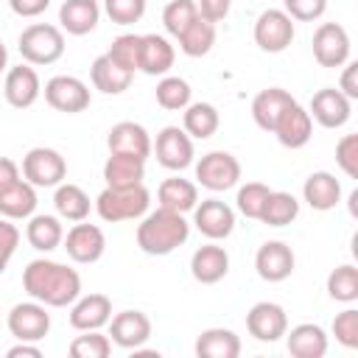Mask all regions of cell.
I'll return each mask as SVG.
<instances>
[{"instance_id": "cell-32", "label": "cell", "mask_w": 358, "mask_h": 358, "mask_svg": "<svg viewBox=\"0 0 358 358\" xmlns=\"http://www.w3.org/2000/svg\"><path fill=\"white\" fill-rule=\"evenodd\" d=\"M196 355L199 358H238L241 338L227 327H210L196 338Z\"/></svg>"}, {"instance_id": "cell-15", "label": "cell", "mask_w": 358, "mask_h": 358, "mask_svg": "<svg viewBox=\"0 0 358 358\" xmlns=\"http://www.w3.org/2000/svg\"><path fill=\"white\" fill-rule=\"evenodd\" d=\"M308 115H310V120H316L324 129H341L352 115V101L344 92H338L336 87H324L310 98Z\"/></svg>"}, {"instance_id": "cell-4", "label": "cell", "mask_w": 358, "mask_h": 358, "mask_svg": "<svg viewBox=\"0 0 358 358\" xmlns=\"http://www.w3.org/2000/svg\"><path fill=\"white\" fill-rule=\"evenodd\" d=\"M17 48L28 64H53L64 56V34L50 22H34L20 34Z\"/></svg>"}, {"instance_id": "cell-25", "label": "cell", "mask_w": 358, "mask_h": 358, "mask_svg": "<svg viewBox=\"0 0 358 358\" xmlns=\"http://www.w3.org/2000/svg\"><path fill=\"white\" fill-rule=\"evenodd\" d=\"M302 196L310 204V210L327 213V210H333L341 201V182L333 173H327V171H316V173H310L305 179Z\"/></svg>"}, {"instance_id": "cell-41", "label": "cell", "mask_w": 358, "mask_h": 358, "mask_svg": "<svg viewBox=\"0 0 358 358\" xmlns=\"http://www.w3.org/2000/svg\"><path fill=\"white\" fill-rule=\"evenodd\" d=\"M140 45H143V36H137V34H120L112 42V48L106 50V56L117 67L134 73V70H140Z\"/></svg>"}, {"instance_id": "cell-29", "label": "cell", "mask_w": 358, "mask_h": 358, "mask_svg": "<svg viewBox=\"0 0 358 358\" xmlns=\"http://www.w3.org/2000/svg\"><path fill=\"white\" fill-rule=\"evenodd\" d=\"M157 201H159V207L185 215V213H190V210L199 204V187H196L190 179L171 176V179H165V182L157 187Z\"/></svg>"}, {"instance_id": "cell-31", "label": "cell", "mask_w": 358, "mask_h": 358, "mask_svg": "<svg viewBox=\"0 0 358 358\" xmlns=\"http://www.w3.org/2000/svg\"><path fill=\"white\" fill-rule=\"evenodd\" d=\"M36 210V187L25 179L14 182L8 190L0 193V215L8 221H20V218H31Z\"/></svg>"}, {"instance_id": "cell-23", "label": "cell", "mask_w": 358, "mask_h": 358, "mask_svg": "<svg viewBox=\"0 0 358 358\" xmlns=\"http://www.w3.org/2000/svg\"><path fill=\"white\" fill-rule=\"evenodd\" d=\"M294 103V95L282 87H268V90H260L252 101V117L255 123L263 129V131H274L280 115Z\"/></svg>"}, {"instance_id": "cell-22", "label": "cell", "mask_w": 358, "mask_h": 358, "mask_svg": "<svg viewBox=\"0 0 358 358\" xmlns=\"http://www.w3.org/2000/svg\"><path fill=\"white\" fill-rule=\"evenodd\" d=\"M271 134H274V137L280 140V145H285V148H302V145H308V140H310V134H313V120H310L308 109L294 101V103L280 115V120H277V126H274Z\"/></svg>"}, {"instance_id": "cell-52", "label": "cell", "mask_w": 358, "mask_h": 358, "mask_svg": "<svg viewBox=\"0 0 358 358\" xmlns=\"http://www.w3.org/2000/svg\"><path fill=\"white\" fill-rule=\"evenodd\" d=\"M14 182H20V165L8 157H0V193L8 190Z\"/></svg>"}, {"instance_id": "cell-11", "label": "cell", "mask_w": 358, "mask_h": 358, "mask_svg": "<svg viewBox=\"0 0 358 358\" xmlns=\"http://www.w3.org/2000/svg\"><path fill=\"white\" fill-rule=\"evenodd\" d=\"M64 252L70 260L81 263V266H90V263H98L106 252V235L101 227L95 224H84V221H76V227L64 235Z\"/></svg>"}, {"instance_id": "cell-54", "label": "cell", "mask_w": 358, "mask_h": 358, "mask_svg": "<svg viewBox=\"0 0 358 358\" xmlns=\"http://www.w3.org/2000/svg\"><path fill=\"white\" fill-rule=\"evenodd\" d=\"M8 67V50H6V45L0 42V73Z\"/></svg>"}, {"instance_id": "cell-45", "label": "cell", "mask_w": 358, "mask_h": 358, "mask_svg": "<svg viewBox=\"0 0 358 358\" xmlns=\"http://www.w3.org/2000/svg\"><path fill=\"white\" fill-rule=\"evenodd\" d=\"M333 336L347 350H355L358 347V310L355 308H347V310L336 313V319H333Z\"/></svg>"}, {"instance_id": "cell-21", "label": "cell", "mask_w": 358, "mask_h": 358, "mask_svg": "<svg viewBox=\"0 0 358 358\" xmlns=\"http://www.w3.org/2000/svg\"><path fill=\"white\" fill-rule=\"evenodd\" d=\"M227 271H229V255H227V249L218 246V243H204V246H199V249L193 252V257H190V274H193V280L201 282V285H215V282H221V280L227 277Z\"/></svg>"}, {"instance_id": "cell-30", "label": "cell", "mask_w": 358, "mask_h": 358, "mask_svg": "<svg viewBox=\"0 0 358 358\" xmlns=\"http://www.w3.org/2000/svg\"><path fill=\"white\" fill-rule=\"evenodd\" d=\"M90 78H92V87L101 90L103 95H120V92L129 90L134 73L117 67V64L103 53V56H98V59L92 62V67H90Z\"/></svg>"}, {"instance_id": "cell-26", "label": "cell", "mask_w": 358, "mask_h": 358, "mask_svg": "<svg viewBox=\"0 0 358 358\" xmlns=\"http://www.w3.org/2000/svg\"><path fill=\"white\" fill-rule=\"evenodd\" d=\"M173 45L159 34H143L140 45V70L145 76H165L173 67Z\"/></svg>"}, {"instance_id": "cell-20", "label": "cell", "mask_w": 358, "mask_h": 358, "mask_svg": "<svg viewBox=\"0 0 358 358\" xmlns=\"http://www.w3.org/2000/svg\"><path fill=\"white\" fill-rule=\"evenodd\" d=\"M106 148H109V154H131V157L148 159V154H151V137H148V131L140 123L120 120V123H115L109 129Z\"/></svg>"}, {"instance_id": "cell-17", "label": "cell", "mask_w": 358, "mask_h": 358, "mask_svg": "<svg viewBox=\"0 0 358 358\" xmlns=\"http://www.w3.org/2000/svg\"><path fill=\"white\" fill-rule=\"evenodd\" d=\"M294 252L282 241H266L255 255V268L266 282H282L294 271Z\"/></svg>"}, {"instance_id": "cell-35", "label": "cell", "mask_w": 358, "mask_h": 358, "mask_svg": "<svg viewBox=\"0 0 358 358\" xmlns=\"http://www.w3.org/2000/svg\"><path fill=\"white\" fill-rule=\"evenodd\" d=\"M53 204H56L59 218H64V221H84V218L90 215V210H92V201H90V196L84 193V187L70 185V182L56 185Z\"/></svg>"}, {"instance_id": "cell-3", "label": "cell", "mask_w": 358, "mask_h": 358, "mask_svg": "<svg viewBox=\"0 0 358 358\" xmlns=\"http://www.w3.org/2000/svg\"><path fill=\"white\" fill-rule=\"evenodd\" d=\"M151 193L145 185H131V187H103L95 199V210L106 224L117 221H137L148 213Z\"/></svg>"}, {"instance_id": "cell-40", "label": "cell", "mask_w": 358, "mask_h": 358, "mask_svg": "<svg viewBox=\"0 0 358 358\" xmlns=\"http://www.w3.org/2000/svg\"><path fill=\"white\" fill-rule=\"evenodd\" d=\"M196 17H199L196 0H168V6H165V11H162V25H165V31H168L171 36L179 39V36L193 25Z\"/></svg>"}, {"instance_id": "cell-33", "label": "cell", "mask_w": 358, "mask_h": 358, "mask_svg": "<svg viewBox=\"0 0 358 358\" xmlns=\"http://www.w3.org/2000/svg\"><path fill=\"white\" fill-rule=\"evenodd\" d=\"M218 109L213 103H204V101H196V103H187L185 106V115H182V129L193 137V140H207L218 131Z\"/></svg>"}, {"instance_id": "cell-47", "label": "cell", "mask_w": 358, "mask_h": 358, "mask_svg": "<svg viewBox=\"0 0 358 358\" xmlns=\"http://www.w3.org/2000/svg\"><path fill=\"white\" fill-rule=\"evenodd\" d=\"M282 3H285L282 11L299 22H313L327 11V0H282Z\"/></svg>"}, {"instance_id": "cell-51", "label": "cell", "mask_w": 358, "mask_h": 358, "mask_svg": "<svg viewBox=\"0 0 358 358\" xmlns=\"http://www.w3.org/2000/svg\"><path fill=\"white\" fill-rule=\"evenodd\" d=\"M8 6L17 17H39L50 6V0H8Z\"/></svg>"}, {"instance_id": "cell-18", "label": "cell", "mask_w": 358, "mask_h": 358, "mask_svg": "<svg viewBox=\"0 0 358 358\" xmlns=\"http://www.w3.org/2000/svg\"><path fill=\"white\" fill-rule=\"evenodd\" d=\"M42 92V84H39V76L36 70L25 62V64H17L6 73V81H3V95L6 101L14 106V109H28L36 103Z\"/></svg>"}, {"instance_id": "cell-5", "label": "cell", "mask_w": 358, "mask_h": 358, "mask_svg": "<svg viewBox=\"0 0 358 358\" xmlns=\"http://www.w3.org/2000/svg\"><path fill=\"white\" fill-rule=\"evenodd\" d=\"M22 176L34 187H56L67 176V162L56 148L36 145L22 157Z\"/></svg>"}, {"instance_id": "cell-36", "label": "cell", "mask_w": 358, "mask_h": 358, "mask_svg": "<svg viewBox=\"0 0 358 358\" xmlns=\"http://www.w3.org/2000/svg\"><path fill=\"white\" fill-rule=\"evenodd\" d=\"M296 215H299V201L285 190H271L260 213V221L266 227H288Z\"/></svg>"}, {"instance_id": "cell-9", "label": "cell", "mask_w": 358, "mask_h": 358, "mask_svg": "<svg viewBox=\"0 0 358 358\" xmlns=\"http://www.w3.org/2000/svg\"><path fill=\"white\" fill-rule=\"evenodd\" d=\"M50 330V313L48 305L31 299V302H20L8 310V333L17 341H42Z\"/></svg>"}, {"instance_id": "cell-39", "label": "cell", "mask_w": 358, "mask_h": 358, "mask_svg": "<svg viewBox=\"0 0 358 358\" xmlns=\"http://www.w3.org/2000/svg\"><path fill=\"white\" fill-rule=\"evenodd\" d=\"M327 294L336 302H355L358 299V268L344 263L327 274Z\"/></svg>"}, {"instance_id": "cell-27", "label": "cell", "mask_w": 358, "mask_h": 358, "mask_svg": "<svg viewBox=\"0 0 358 358\" xmlns=\"http://www.w3.org/2000/svg\"><path fill=\"white\" fill-rule=\"evenodd\" d=\"M103 179H106V187L143 185V179H145V159L131 157V154H109V159L103 162Z\"/></svg>"}, {"instance_id": "cell-38", "label": "cell", "mask_w": 358, "mask_h": 358, "mask_svg": "<svg viewBox=\"0 0 358 358\" xmlns=\"http://www.w3.org/2000/svg\"><path fill=\"white\" fill-rule=\"evenodd\" d=\"M154 95H157V103L162 109L182 112L190 103V84L185 78H179V76H162L157 90H154Z\"/></svg>"}, {"instance_id": "cell-34", "label": "cell", "mask_w": 358, "mask_h": 358, "mask_svg": "<svg viewBox=\"0 0 358 358\" xmlns=\"http://www.w3.org/2000/svg\"><path fill=\"white\" fill-rule=\"evenodd\" d=\"M25 238L36 252H53L64 241V229L56 215H31L25 227Z\"/></svg>"}, {"instance_id": "cell-48", "label": "cell", "mask_w": 358, "mask_h": 358, "mask_svg": "<svg viewBox=\"0 0 358 358\" xmlns=\"http://www.w3.org/2000/svg\"><path fill=\"white\" fill-rule=\"evenodd\" d=\"M17 246H20V229H17L8 218H0V274H3L6 266L11 263Z\"/></svg>"}, {"instance_id": "cell-19", "label": "cell", "mask_w": 358, "mask_h": 358, "mask_svg": "<svg viewBox=\"0 0 358 358\" xmlns=\"http://www.w3.org/2000/svg\"><path fill=\"white\" fill-rule=\"evenodd\" d=\"M112 319V299L106 294H87L70 305V327L73 330H101Z\"/></svg>"}, {"instance_id": "cell-37", "label": "cell", "mask_w": 358, "mask_h": 358, "mask_svg": "<svg viewBox=\"0 0 358 358\" xmlns=\"http://www.w3.org/2000/svg\"><path fill=\"white\" fill-rule=\"evenodd\" d=\"M213 45H215V25L207 22V20H201V17H196L193 25L179 36V48L190 59L207 56L213 50Z\"/></svg>"}, {"instance_id": "cell-2", "label": "cell", "mask_w": 358, "mask_h": 358, "mask_svg": "<svg viewBox=\"0 0 358 358\" xmlns=\"http://www.w3.org/2000/svg\"><path fill=\"white\" fill-rule=\"evenodd\" d=\"M187 235H190V224L185 221V215L165 207H157L154 213L143 215V221L137 224V246L151 257L171 255L187 241Z\"/></svg>"}, {"instance_id": "cell-1", "label": "cell", "mask_w": 358, "mask_h": 358, "mask_svg": "<svg viewBox=\"0 0 358 358\" xmlns=\"http://www.w3.org/2000/svg\"><path fill=\"white\" fill-rule=\"evenodd\" d=\"M22 288L31 299L48 308H67L81 296V277L64 263L39 257L22 268Z\"/></svg>"}, {"instance_id": "cell-44", "label": "cell", "mask_w": 358, "mask_h": 358, "mask_svg": "<svg viewBox=\"0 0 358 358\" xmlns=\"http://www.w3.org/2000/svg\"><path fill=\"white\" fill-rule=\"evenodd\" d=\"M103 11L115 25H134L145 14V0H103Z\"/></svg>"}, {"instance_id": "cell-43", "label": "cell", "mask_w": 358, "mask_h": 358, "mask_svg": "<svg viewBox=\"0 0 358 358\" xmlns=\"http://www.w3.org/2000/svg\"><path fill=\"white\" fill-rule=\"evenodd\" d=\"M268 193H271L268 185H263V182H246L243 187H238L235 204H238V210H241L246 218L260 221V213H263V207H266Z\"/></svg>"}, {"instance_id": "cell-46", "label": "cell", "mask_w": 358, "mask_h": 358, "mask_svg": "<svg viewBox=\"0 0 358 358\" xmlns=\"http://www.w3.org/2000/svg\"><path fill=\"white\" fill-rule=\"evenodd\" d=\"M336 162L350 179H358V134H344L336 143Z\"/></svg>"}, {"instance_id": "cell-16", "label": "cell", "mask_w": 358, "mask_h": 358, "mask_svg": "<svg viewBox=\"0 0 358 358\" xmlns=\"http://www.w3.org/2000/svg\"><path fill=\"white\" fill-rule=\"evenodd\" d=\"M109 338L123 350H140L151 338V319L143 310H120L109 319Z\"/></svg>"}, {"instance_id": "cell-49", "label": "cell", "mask_w": 358, "mask_h": 358, "mask_svg": "<svg viewBox=\"0 0 358 358\" xmlns=\"http://www.w3.org/2000/svg\"><path fill=\"white\" fill-rule=\"evenodd\" d=\"M229 6L232 0H196V8H199V17L207 20V22H221L227 14H229Z\"/></svg>"}, {"instance_id": "cell-53", "label": "cell", "mask_w": 358, "mask_h": 358, "mask_svg": "<svg viewBox=\"0 0 358 358\" xmlns=\"http://www.w3.org/2000/svg\"><path fill=\"white\" fill-rule=\"evenodd\" d=\"M8 358H42V350L36 347V341H20V344H14L8 352H6Z\"/></svg>"}, {"instance_id": "cell-24", "label": "cell", "mask_w": 358, "mask_h": 358, "mask_svg": "<svg viewBox=\"0 0 358 358\" xmlns=\"http://www.w3.org/2000/svg\"><path fill=\"white\" fill-rule=\"evenodd\" d=\"M98 20H101L98 0H64L59 8V25L73 36H84L95 31Z\"/></svg>"}, {"instance_id": "cell-50", "label": "cell", "mask_w": 358, "mask_h": 358, "mask_svg": "<svg viewBox=\"0 0 358 358\" xmlns=\"http://www.w3.org/2000/svg\"><path fill=\"white\" fill-rule=\"evenodd\" d=\"M341 67H344V73H341L338 92H344L350 101H355L358 98V62H347Z\"/></svg>"}, {"instance_id": "cell-14", "label": "cell", "mask_w": 358, "mask_h": 358, "mask_svg": "<svg viewBox=\"0 0 358 358\" xmlns=\"http://www.w3.org/2000/svg\"><path fill=\"white\" fill-rule=\"evenodd\" d=\"M246 330L257 341H280L288 330V313L277 302H257L246 313Z\"/></svg>"}, {"instance_id": "cell-13", "label": "cell", "mask_w": 358, "mask_h": 358, "mask_svg": "<svg viewBox=\"0 0 358 358\" xmlns=\"http://www.w3.org/2000/svg\"><path fill=\"white\" fill-rule=\"evenodd\" d=\"M193 224L196 229L210 241H224L235 229V213L221 199H204L193 207Z\"/></svg>"}, {"instance_id": "cell-8", "label": "cell", "mask_w": 358, "mask_h": 358, "mask_svg": "<svg viewBox=\"0 0 358 358\" xmlns=\"http://www.w3.org/2000/svg\"><path fill=\"white\" fill-rule=\"evenodd\" d=\"M151 151L157 154V162L168 171H185L193 162V137L182 126H165L157 134V143H151Z\"/></svg>"}, {"instance_id": "cell-10", "label": "cell", "mask_w": 358, "mask_h": 358, "mask_svg": "<svg viewBox=\"0 0 358 358\" xmlns=\"http://www.w3.org/2000/svg\"><path fill=\"white\" fill-rule=\"evenodd\" d=\"M313 59L322 67H341L350 62V34L338 22H322L313 31Z\"/></svg>"}, {"instance_id": "cell-12", "label": "cell", "mask_w": 358, "mask_h": 358, "mask_svg": "<svg viewBox=\"0 0 358 358\" xmlns=\"http://www.w3.org/2000/svg\"><path fill=\"white\" fill-rule=\"evenodd\" d=\"M45 101L56 112L76 115L90 106V87L76 76H53L45 84Z\"/></svg>"}, {"instance_id": "cell-6", "label": "cell", "mask_w": 358, "mask_h": 358, "mask_svg": "<svg viewBox=\"0 0 358 358\" xmlns=\"http://www.w3.org/2000/svg\"><path fill=\"white\" fill-rule=\"evenodd\" d=\"M196 179L201 187L213 193L229 190L241 179V162L229 151H210L196 162Z\"/></svg>"}, {"instance_id": "cell-28", "label": "cell", "mask_w": 358, "mask_h": 358, "mask_svg": "<svg viewBox=\"0 0 358 358\" xmlns=\"http://www.w3.org/2000/svg\"><path fill=\"white\" fill-rule=\"evenodd\" d=\"M285 344L294 358H322L327 352V333L319 324H296L291 333L285 330Z\"/></svg>"}, {"instance_id": "cell-7", "label": "cell", "mask_w": 358, "mask_h": 358, "mask_svg": "<svg viewBox=\"0 0 358 358\" xmlns=\"http://www.w3.org/2000/svg\"><path fill=\"white\" fill-rule=\"evenodd\" d=\"M294 42V20L282 8H266L255 22V45L266 53H282Z\"/></svg>"}, {"instance_id": "cell-42", "label": "cell", "mask_w": 358, "mask_h": 358, "mask_svg": "<svg viewBox=\"0 0 358 358\" xmlns=\"http://www.w3.org/2000/svg\"><path fill=\"white\" fill-rule=\"evenodd\" d=\"M109 352H112V338L98 330H84V336H76L70 341L73 358H109Z\"/></svg>"}]
</instances>
